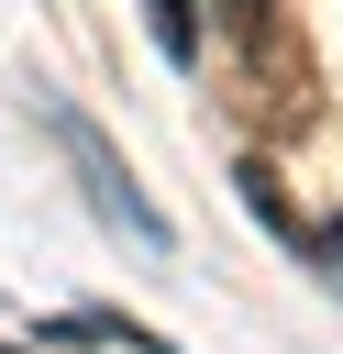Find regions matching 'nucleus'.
Instances as JSON below:
<instances>
[{
  "instance_id": "nucleus-4",
  "label": "nucleus",
  "mask_w": 343,
  "mask_h": 354,
  "mask_svg": "<svg viewBox=\"0 0 343 354\" xmlns=\"http://www.w3.org/2000/svg\"><path fill=\"white\" fill-rule=\"evenodd\" d=\"M310 254H321V277L343 288V221H310Z\"/></svg>"
},
{
  "instance_id": "nucleus-3",
  "label": "nucleus",
  "mask_w": 343,
  "mask_h": 354,
  "mask_svg": "<svg viewBox=\"0 0 343 354\" xmlns=\"http://www.w3.org/2000/svg\"><path fill=\"white\" fill-rule=\"evenodd\" d=\"M144 22L166 44V66H199V0H144Z\"/></svg>"
},
{
  "instance_id": "nucleus-1",
  "label": "nucleus",
  "mask_w": 343,
  "mask_h": 354,
  "mask_svg": "<svg viewBox=\"0 0 343 354\" xmlns=\"http://www.w3.org/2000/svg\"><path fill=\"white\" fill-rule=\"evenodd\" d=\"M210 11H221L232 55H243L254 122H266V133H299V122H310V44L288 33V0H210Z\"/></svg>"
},
{
  "instance_id": "nucleus-2",
  "label": "nucleus",
  "mask_w": 343,
  "mask_h": 354,
  "mask_svg": "<svg viewBox=\"0 0 343 354\" xmlns=\"http://www.w3.org/2000/svg\"><path fill=\"white\" fill-rule=\"evenodd\" d=\"M55 133H66V155H77V177H89V199H100V221H111V232H133L144 254H166L177 232H166V210H155V199H144V188L122 177V155H111V144H100V133H89L77 111H66Z\"/></svg>"
}]
</instances>
